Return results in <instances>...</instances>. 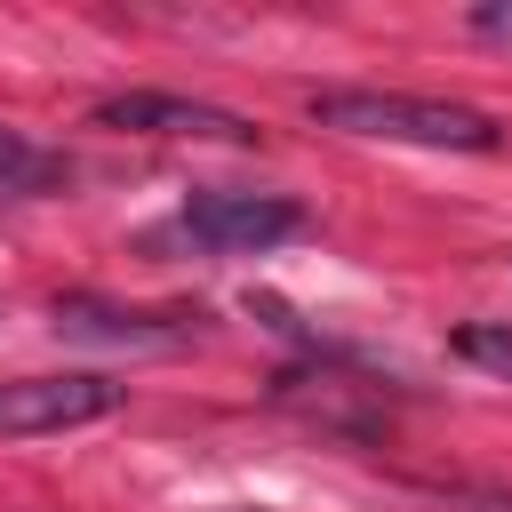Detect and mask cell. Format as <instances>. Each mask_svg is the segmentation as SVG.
<instances>
[{"instance_id": "2", "label": "cell", "mask_w": 512, "mask_h": 512, "mask_svg": "<svg viewBox=\"0 0 512 512\" xmlns=\"http://www.w3.org/2000/svg\"><path fill=\"white\" fill-rule=\"evenodd\" d=\"M184 232L216 256H264L280 240L304 232V208L288 192H232V184H208L184 200Z\"/></svg>"}, {"instance_id": "7", "label": "cell", "mask_w": 512, "mask_h": 512, "mask_svg": "<svg viewBox=\"0 0 512 512\" xmlns=\"http://www.w3.org/2000/svg\"><path fill=\"white\" fill-rule=\"evenodd\" d=\"M56 176H64V160H56L48 144H32L24 128L0 120V192H48Z\"/></svg>"}, {"instance_id": "9", "label": "cell", "mask_w": 512, "mask_h": 512, "mask_svg": "<svg viewBox=\"0 0 512 512\" xmlns=\"http://www.w3.org/2000/svg\"><path fill=\"white\" fill-rule=\"evenodd\" d=\"M464 512H512V496H464Z\"/></svg>"}, {"instance_id": "3", "label": "cell", "mask_w": 512, "mask_h": 512, "mask_svg": "<svg viewBox=\"0 0 512 512\" xmlns=\"http://www.w3.org/2000/svg\"><path fill=\"white\" fill-rule=\"evenodd\" d=\"M128 400V384L96 376V368H64V376H8L0 384V432L8 440H32V432H72V424H96Z\"/></svg>"}, {"instance_id": "4", "label": "cell", "mask_w": 512, "mask_h": 512, "mask_svg": "<svg viewBox=\"0 0 512 512\" xmlns=\"http://www.w3.org/2000/svg\"><path fill=\"white\" fill-rule=\"evenodd\" d=\"M96 128H128V136H192V144H256L248 112L200 104V96H168V88H120L88 112Z\"/></svg>"}, {"instance_id": "5", "label": "cell", "mask_w": 512, "mask_h": 512, "mask_svg": "<svg viewBox=\"0 0 512 512\" xmlns=\"http://www.w3.org/2000/svg\"><path fill=\"white\" fill-rule=\"evenodd\" d=\"M200 312H128L104 296H56V336L72 344H112V352H184L200 328Z\"/></svg>"}, {"instance_id": "6", "label": "cell", "mask_w": 512, "mask_h": 512, "mask_svg": "<svg viewBox=\"0 0 512 512\" xmlns=\"http://www.w3.org/2000/svg\"><path fill=\"white\" fill-rule=\"evenodd\" d=\"M272 400L296 408V416H312V424H336V432H376L384 424L376 408H360V400H376V384H352V376H328V368L272 376Z\"/></svg>"}, {"instance_id": "1", "label": "cell", "mask_w": 512, "mask_h": 512, "mask_svg": "<svg viewBox=\"0 0 512 512\" xmlns=\"http://www.w3.org/2000/svg\"><path fill=\"white\" fill-rule=\"evenodd\" d=\"M312 120L368 144H424V152H496L504 128L480 104L456 96H408V88H312Z\"/></svg>"}, {"instance_id": "8", "label": "cell", "mask_w": 512, "mask_h": 512, "mask_svg": "<svg viewBox=\"0 0 512 512\" xmlns=\"http://www.w3.org/2000/svg\"><path fill=\"white\" fill-rule=\"evenodd\" d=\"M456 352H464L472 368H488V376L512 384V328H504V320H472V328H456Z\"/></svg>"}]
</instances>
